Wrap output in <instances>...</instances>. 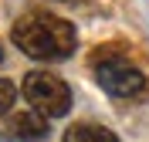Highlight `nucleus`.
Masks as SVG:
<instances>
[{
    "label": "nucleus",
    "mask_w": 149,
    "mask_h": 142,
    "mask_svg": "<svg viewBox=\"0 0 149 142\" xmlns=\"http://www.w3.org/2000/svg\"><path fill=\"white\" fill-rule=\"evenodd\" d=\"M24 98L44 118H61L71 108V88L65 85V78L51 75V71H27L24 75Z\"/></svg>",
    "instance_id": "nucleus-3"
},
{
    "label": "nucleus",
    "mask_w": 149,
    "mask_h": 142,
    "mask_svg": "<svg viewBox=\"0 0 149 142\" xmlns=\"http://www.w3.org/2000/svg\"><path fill=\"white\" fill-rule=\"evenodd\" d=\"M95 81L115 98L149 95V78L142 75V68H136L129 57L115 54V51H98L95 54Z\"/></svg>",
    "instance_id": "nucleus-2"
},
{
    "label": "nucleus",
    "mask_w": 149,
    "mask_h": 142,
    "mask_svg": "<svg viewBox=\"0 0 149 142\" xmlns=\"http://www.w3.org/2000/svg\"><path fill=\"white\" fill-rule=\"evenodd\" d=\"M7 132L20 142H41V139H47V118L37 112H17V115H10Z\"/></svg>",
    "instance_id": "nucleus-4"
},
{
    "label": "nucleus",
    "mask_w": 149,
    "mask_h": 142,
    "mask_svg": "<svg viewBox=\"0 0 149 142\" xmlns=\"http://www.w3.org/2000/svg\"><path fill=\"white\" fill-rule=\"evenodd\" d=\"M0 64H3V47H0Z\"/></svg>",
    "instance_id": "nucleus-7"
},
{
    "label": "nucleus",
    "mask_w": 149,
    "mask_h": 142,
    "mask_svg": "<svg viewBox=\"0 0 149 142\" xmlns=\"http://www.w3.org/2000/svg\"><path fill=\"white\" fill-rule=\"evenodd\" d=\"M14 44L24 51L27 57L37 61H58V57H68L78 44V34H74V24L58 14H47V10H34V14H24V17L14 24L10 30Z\"/></svg>",
    "instance_id": "nucleus-1"
},
{
    "label": "nucleus",
    "mask_w": 149,
    "mask_h": 142,
    "mask_svg": "<svg viewBox=\"0 0 149 142\" xmlns=\"http://www.w3.org/2000/svg\"><path fill=\"white\" fill-rule=\"evenodd\" d=\"M65 142H119V135L95 122H78L65 132Z\"/></svg>",
    "instance_id": "nucleus-5"
},
{
    "label": "nucleus",
    "mask_w": 149,
    "mask_h": 142,
    "mask_svg": "<svg viewBox=\"0 0 149 142\" xmlns=\"http://www.w3.org/2000/svg\"><path fill=\"white\" fill-rule=\"evenodd\" d=\"M14 98H17V88H14V81L0 78V115H7L10 108H14Z\"/></svg>",
    "instance_id": "nucleus-6"
}]
</instances>
